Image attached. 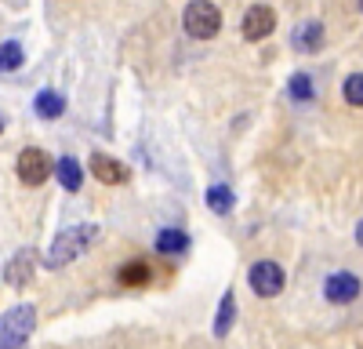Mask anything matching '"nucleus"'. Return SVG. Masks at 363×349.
Returning a JSON list of instances; mask_svg holds the SVG:
<instances>
[{
    "label": "nucleus",
    "instance_id": "obj_1",
    "mask_svg": "<svg viewBox=\"0 0 363 349\" xmlns=\"http://www.w3.org/2000/svg\"><path fill=\"white\" fill-rule=\"evenodd\" d=\"M95 237H99V226H91V222L62 229V233H58V237L51 240V251H48V258H44V262H48V270H62V266H69L77 255H84L91 244H95Z\"/></svg>",
    "mask_w": 363,
    "mask_h": 349
},
{
    "label": "nucleus",
    "instance_id": "obj_2",
    "mask_svg": "<svg viewBox=\"0 0 363 349\" xmlns=\"http://www.w3.org/2000/svg\"><path fill=\"white\" fill-rule=\"evenodd\" d=\"M37 328V309L33 306H11L0 313V349H22V342Z\"/></svg>",
    "mask_w": 363,
    "mask_h": 349
},
{
    "label": "nucleus",
    "instance_id": "obj_3",
    "mask_svg": "<svg viewBox=\"0 0 363 349\" xmlns=\"http://www.w3.org/2000/svg\"><path fill=\"white\" fill-rule=\"evenodd\" d=\"M182 26L193 40H211L218 37L222 29V11L211 4V0H189L186 4V15H182Z\"/></svg>",
    "mask_w": 363,
    "mask_h": 349
},
{
    "label": "nucleus",
    "instance_id": "obj_4",
    "mask_svg": "<svg viewBox=\"0 0 363 349\" xmlns=\"http://www.w3.org/2000/svg\"><path fill=\"white\" fill-rule=\"evenodd\" d=\"M247 284H251V291L258 299H277L284 291V284H287V273H284L280 262L262 258V262H255V266L247 270Z\"/></svg>",
    "mask_w": 363,
    "mask_h": 349
},
{
    "label": "nucleus",
    "instance_id": "obj_5",
    "mask_svg": "<svg viewBox=\"0 0 363 349\" xmlns=\"http://www.w3.org/2000/svg\"><path fill=\"white\" fill-rule=\"evenodd\" d=\"M363 295V280L352 273V270H335L327 280H323V299L330 306H349Z\"/></svg>",
    "mask_w": 363,
    "mask_h": 349
},
{
    "label": "nucleus",
    "instance_id": "obj_6",
    "mask_svg": "<svg viewBox=\"0 0 363 349\" xmlns=\"http://www.w3.org/2000/svg\"><path fill=\"white\" fill-rule=\"evenodd\" d=\"M15 171H18L22 186H44V182L51 179L55 164H51V157H48L44 150H37V145H29V150H22V153H18Z\"/></svg>",
    "mask_w": 363,
    "mask_h": 349
},
{
    "label": "nucleus",
    "instance_id": "obj_7",
    "mask_svg": "<svg viewBox=\"0 0 363 349\" xmlns=\"http://www.w3.org/2000/svg\"><path fill=\"white\" fill-rule=\"evenodd\" d=\"M244 37L247 40H265L272 29H277V11H272L269 4H255V8H247L244 11Z\"/></svg>",
    "mask_w": 363,
    "mask_h": 349
},
{
    "label": "nucleus",
    "instance_id": "obj_8",
    "mask_svg": "<svg viewBox=\"0 0 363 349\" xmlns=\"http://www.w3.org/2000/svg\"><path fill=\"white\" fill-rule=\"evenodd\" d=\"M33 270H37V251L33 248H22L15 251V258L4 266V284L8 287H26L33 280Z\"/></svg>",
    "mask_w": 363,
    "mask_h": 349
},
{
    "label": "nucleus",
    "instance_id": "obj_9",
    "mask_svg": "<svg viewBox=\"0 0 363 349\" xmlns=\"http://www.w3.org/2000/svg\"><path fill=\"white\" fill-rule=\"evenodd\" d=\"M323 40H327V29H323V22H316V18L298 22V26H294V33H291V44H294V51H301V55L320 51Z\"/></svg>",
    "mask_w": 363,
    "mask_h": 349
},
{
    "label": "nucleus",
    "instance_id": "obj_10",
    "mask_svg": "<svg viewBox=\"0 0 363 349\" xmlns=\"http://www.w3.org/2000/svg\"><path fill=\"white\" fill-rule=\"evenodd\" d=\"M87 167H91V174H95L99 182H106V186H120V182H128V167L120 164V160H113V157H106V153H91Z\"/></svg>",
    "mask_w": 363,
    "mask_h": 349
},
{
    "label": "nucleus",
    "instance_id": "obj_11",
    "mask_svg": "<svg viewBox=\"0 0 363 349\" xmlns=\"http://www.w3.org/2000/svg\"><path fill=\"white\" fill-rule=\"evenodd\" d=\"M189 248H193V237H189L186 229L167 226V229L157 233V251H160V255H186Z\"/></svg>",
    "mask_w": 363,
    "mask_h": 349
},
{
    "label": "nucleus",
    "instance_id": "obj_12",
    "mask_svg": "<svg viewBox=\"0 0 363 349\" xmlns=\"http://www.w3.org/2000/svg\"><path fill=\"white\" fill-rule=\"evenodd\" d=\"M203 204L211 208V215L225 218V215H233V208H236V196H233V189H229L225 182H215V186L203 193Z\"/></svg>",
    "mask_w": 363,
    "mask_h": 349
},
{
    "label": "nucleus",
    "instance_id": "obj_13",
    "mask_svg": "<svg viewBox=\"0 0 363 349\" xmlns=\"http://www.w3.org/2000/svg\"><path fill=\"white\" fill-rule=\"evenodd\" d=\"M149 280H153V270H149V262H138V258L124 262V266L116 270V284H124V287H142Z\"/></svg>",
    "mask_w": 363,
    "mask_h": 349
},
{
    "label": "nucleus",
    "instance_id": "obj_14",
    "mask_svg": "<svg viewBox=\"0 0 363 349\" xmlns=\"http://www.w3.org/2000/svg\"><path fill=\"white\" fill-rule=\"evenodd\" d=\"M236 324V295L233 291H225V295L218 299V313H215V338H225Z\"/></svg>",
    "mask_w": 363,
    "mask_h": 349
},
{
    "label": "nucleus",
    "instance_id": "obj_15",
    "mask_svg": "<svg viewBox=\"0 0 363 349\" xmlns=\"http://www.w3.org/2000/svg\"><path fill=\"white\" fill-rule=\"evenodd\" d=\"M55 174H58V182H62V189H69V193H77L80 182H84V167L73 157H58L55 160Z\"/></svg>",
    "mask_w": 363,
    "mask_h": 349
},
{
    "label": "nucleus",
    "instance_id": "obj_16",
    "mask_svg": "<svg viewBox=\"0 0 363 349\" xmlns=\"http://www.w3.org/2000/svg\"><path fill=\"white\" fill-rule=\"evenodd\" d=\"M33 109H37L40 121H58V116L66 113V99L58 95V92H40V95L33 99Z\"/></svg>",
    "mask_w": 363,
    "mask_h": 349
},
{
    "label": "nucleus",
    "instance_id": "obj_17",
    "mask_svg": "<svg viewBox=\"0 0 363 349\" xmlns=\"http://www.w3.org/2000/svg\"><path fill=\"white\" fill-rule=\"evenodd\" d=\"M287 95H291V102H298V106L313 102V99H316V84H313V77H309V73H294V77L287 80Z\"/></svg>",
    "mask_w": 363,
    "mask_h": 349
},
{
    "label": "nucleus",
    "instance_id": "obj_18",
    "mask_svg": "<svg viewBox=\"0 0 363 349\" xmlns=\"http://www.w3.org/2000/svg\"><path fill=\"white\" fill-rule=\"evenodd\" d=\"M22 44L18 40H4L0 44V73H15L18 66H22Z\"/></svg>",
    "mask_w": 363,
    "mask_h": 349
},
{
    "label": "nucleus",
    "instance_id": "obj_19",
    "mask_svg": "<svg viewBox=\"0 0 363 349\" xmlns=\"http://www.w3.org/2000/svg\"><path fill=\"white\" fill-rule=\"evenodd\" d=\"M342 95H345V102L349 106H363V73H349L345 77V84H342Z\"/></svg>",
    "mask_w": 363,
    "mask_h": 349
},
{
    "label": "nucleus",
    "instance_id": "obj_20",
    "mask_svg": "<svg viewBox=\"0 0 363 349\" xmlns=\"http://www.w3.org/2000/svg\"><path fill=\"white\" fill-rule=\"evenodd\" d=\"M356 244H359V248H363V218H359V222H356Z\"/></svg>",
    "mask_w": 363,
    "mask_h": 349
},
{
    "label": "nucleus",
    "instance_id": "obj_21",
    "mask_svg": "<svg viewBox=\"0 0 363 349\" xmlns=\"http://www.w3.org/2000/svg\"><path fill=\"white\" fill-rule=\"evenodd\" d=\"M4 128H8V124H4V116H0V131H4Z\"/></svg>",
    "mask_w": 363,
    "mask_h": 349
},
{
    "label": "nucleus",
    "instance_id": "obj_22",
    "mask_svg": "<svg viewBox=\"0 0 363 349\" xmlns=\"http://www.w3.org/2000/svg\"><path fill=\"white\" fill-rule=\"evenodd\" d=\"M359 11H363V0H359Z\"/></svg>",
    "mask_w": 363,
    "mask_h": 349
}]
</instances>
